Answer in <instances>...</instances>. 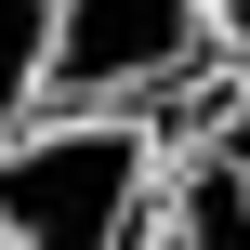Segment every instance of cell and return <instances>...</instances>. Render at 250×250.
I'll list each match as a JSON object with an SVG mask.
<instances>
[{"mask_svg":"<svg viewBox=\"0 0 250 250\" xmlns=\"http://www.w3.org/2000/svg\"><path fill=\"white\" fill-rule=\"evenodd\" d=\"M158 158L171 145L132 105H40L0 145V250H132Z\"/></svg>","mask_w":250,"mask_h":250,"instance_id":"1","label":"cell"},{"mask_svg":"<svg viewBox=\"0 0 250 250\" xmlns=\"http://www.w3.org/2000/svg\"><path fill=\"white\" fill-rule=\"evenodd\" d=\"M132 250H250V132H211V145L158 158V198H145Z\"/></svg>","mask_w":250,"mask_h":250,"instance_id":"3","label":"cell"},{"mask_svg":"<svg viewBox=\"0 0 250 250\" xmlns=\"http://www.w3.org/2000/svg\"><path fill=\"white\" fill-rule=\"evenodd\" d=\"M211 0H53V105H158L185 79H211Z\"/></svg>","mask_w":250,"mask_h":250,"instance_id":"2","label":"cell"},{"mask_svg":"<svg viewBox=\"0 0 250 250\" xmlns=\"http://www.w3.org/2000/svg\"><path fill=\"white\" fill-rule=\"evenodd\" d=\"M53 105V0H0V145Z\"/></svg>","mask_w":250,"mask_h":250,"instance_id":"4","label":"cell"},{"mask_svg":"<svg viewBox=\"0 0 250 250\" xmlns=\"http://www.w3.org/2000/svg\"><path fill=\"white\" fill-rule=\"evenodd\" d=\"M211 40H224V66L250 79V0H211Z\"/></svg>","mask_w":250,"mask_h":250,"instance_id":"5","label":"cell"}]
</instances>
